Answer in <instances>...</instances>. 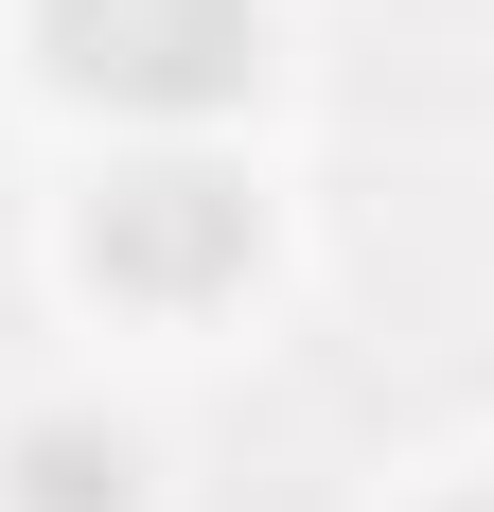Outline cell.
Listing matches in <instances>:
<instances>
[{"label":"cell","instance_id":"obj_1","mask_svg":"<svg viewBox=\"0 0 494 512\" xmlns=\"http://www.w3.org/2000/svg\"><path fill=\"white\" fill-rule=\"evenodd\" d=\"M36 53H53V89L195 142L212 106L265 71V0H36Z\"/></svg>","mask_w":494,"mask_h":512},{"label":"cell","instance_id":"obj_2","mask_svg":"<svg viewBox=\"0 0 494 512\" xmlns=\"http://www.w3.org/2000/svg\"><path fill=\"white\" fill-rule=\"evenodd\" d=\"M247 248H265V195H247L212 142H142L89 195V265L124 301H212V283H247Z\"/></svg>","mask_w":494,"mask_h":512},{"label":"cell","instance_id":"obj_3","mask_svg":"<svg viewBox=\"0 0 494 512\" xmlns=\"http://www.w3.org/2000/svg\"><path fill=\"white\" fill-rule=\"evenodd\" d=\"M0 495L18 512H142V442L106 407H36L18 442H0Z\"/></svg>","mask_w":494,"mask_h":512},{"label":"cell","instance_id":"obj_4","mask_svg":"<svg viewBox=\"0 0 494 512\" xmlns=\"http://www.w3.org/2000/svg\"><path fill=\"white\" fill-rule=\"evenodd\" d=\"M442 512H494V495H442Z\"/></svg>","mask_w":494,"mask_h":512}]
</instances>
